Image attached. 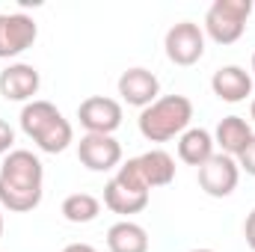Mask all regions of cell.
<instances>
[{
	"mask_svg": "<svg viewBox=\"0 0 255 252\" xmlns=\"http://www.w3.org/2000/svg\"><path fill=\"white\" fill-rule=\"evenodd\" d=\"M45 193V166L27 148H12L0 163V208L27 214L39 208Z\"/></svg>",
	"mask_w": 255,
	"mask_h": 252,
	"instance_id": "6da1fadb",
	"label": "cell"
},
{
	"mask_svg": "<svg viewBox=\"0 0 255 252\" xmlns=\"http://www.w3.org/2000/svg\"><path fill=\"white\" fill-rule=\"evenodd\" d=\"M18 122H21V130H24V133L39 145V151H45V154H60V151H65V148L71 145V139H74L71 122L57 110V104L42 101V98L24 104Z\"/></svg>",
	"mask_w": 255,
	"mask_h": 252,
	"instance_id": "7a4b0ae2",
	"label": "cell"
},
{
	"mask_svg": "<svg viewBox=\"0 0 255 252\" xmlns=\"http://www.w3.org/2000/svg\"><path fill=\"white\" fill-rule=\"evenodd\" d=\"M190 122H193V101L187 95H160L136 119L139 133L148 142H169V139L181 136L190 127Z\"/></svg>",
	"mask_w": 255,
	"mask_h": 252,
	"instance_id": "3957f363",
	"label": "cell"
},
{
	"mask_svg": "<svg viewBox=\"0 0 255 252\" xmlns=\"http://www.w3.org/2000/svg\"><path fill=\"white\" fill-rule=\"evenodd\" d=\"M250 15H253V0H214L205 12L202 30L217 45H235L247 30Z\"/></svg>",
	"mask_w": 255,
	"mask_h": 252,
	"instance_id": "277c9868",
	"label": "cell"
},
{
	"mask_svg": "<svg viewBox=\"0 0 255 252\" xmlns=\"http://www.w3.org/2000/svg\"><path fill=\"white\" fill-rule=\"evenodd\" d=\"M163 48H166V57L169 63L175 65H196L205 57V30L193 21H178L166 30V39H163Z\"/></svg>",
	"mask_w": 255,
	"mask_h": 252,
	"instance_id": "5b68a950",
	"label": "cell"
},
{
	"mask_svg": "<svg viewBox=\"0 0 255 252\" xmlns=\"http://www.w3.org/2000/svg\"><path fill=\"white\" fill-rule=\"evenodd\" d=\"M39 39V24L24 12H0V60H12L33 48Z\"/></svg>",
	"mask_w": 255,
	"mask_h": 252,
	"instance_id": "8992f818",
	"label": "cell"
},
{
	"mask_svg": "<svg viewBox=\"0 0 255 252\" xmlns=\"http://www.w3.org/2000/svg\"><path fill=\"white\" fill-rule=\"evenodd\" d=\"M238 181H241V166H238L235 157H229L223 151H217L208 163L199 166V187L205 190L211 199L232 196L235 187H238Z\"/></svg>",
	"mask_w": 255,
	"mask_h": 252,
	"instance_id": "52a82bcc",
	"label": "cell"
},
{
	"mask_svg": "<svg viewBox=\"0 0 255 252\" xmlns=\"http://www.w3.org/2000/svg\"><path fill=\"white\" fill-rule=\"evenodd\" d=\"M77 157L89 172H110L122 166V145L107 133H86L77 142Z\"/></svg>",
	"mask_w": 255,
	"mask_h": 252,
	"instance_id": "ba28073f",
	"label": "cell"
},
{
	"mask_svg": "<svg viewBox=\"0 0 255 252\" xmlns=\"http://www.w3.org/2000/svg\"><path fill=\"white\" fill-rule=\"evenodd\" d=\"M77 119L86 127V133L113 136V130L122 125V104L116 98H107V95H89L86 101H80Z\"/></svg>",
	"mask_w": 255,
	"mask_h": 252,
	"instance_id": "9c48e42d",
	"label": "cell"
},
{
	"mask_svg": "<svg viewBox=\"0 0 255 252\" xmlns=\"http://www.w3.org/2000/svg\"><path fill=\"white\" fill-rule=\"evenodd\" d=\"M42 86L39 68L30 63H12L0 71V95L6 101H36V92Z\"/></svg>",
	"mask_w": 255,
	"mask_h": 252,
	"instance_id": "30bf717a",
	"label": "cell"
},
{
	"mask_svg": "<svg viewBox=\"0 0 255 252\" xmlns=\"http://www.w3.org/2000/svg\"><path fill=\"white\" fill-rule=\"evenodd\" d=\"M119 95H122L125 104L145 110L148 104H154L160 98V80L148 68H139V65L136 68H128V71H122V77H119Z\"/></svg>",
	"mask_w": 255,
	"mask_h": 252,
	"instance_id": "8fae6325",
	"label": "cell"
},
{
	"mask_svg": "<svg viewBox=\"0 0 255 252\" xmlns=\"http://www.w3.org/2000/svg\"><path fill=\"white\" fill-rule=\"evenodd\" d=\"M211 89L226 104H241L253 95V74L241 65H223L211 77Z\"/></svg>",
	"mask_w": 255,
	"mask_h": 252,
	"instance_id": "7c38bea8",
	"label": "cell"
},
{
	"mask_svg": "<svg viewBox=\"0 0 255 252\" xmlns=\"http://www.w3.org/2000/svg\"><path fill=\"white\" fill-rule=\"evenodd\" d=\"M133 160H136V169H139V175H142V181H145L148 190L166 187V184L175 181V157L169 151L151 148V151H145V154H139Z\"/></svg>",
	"mask_w": 255,
	"mask_h": 252,
	"instance_id": "4fadbf2b",
	"label": "cell"
},
{
	"mask_svg": "<svg viewBox=\"0 0 255 252\" xmlns=\"http://www.w3.org/2000/svg\"><path fill=\"white\" fill-rule=\"evenodd\" d=\"M250 139H253V127L244 116H226L214 130V145H220V151L229 157H238Z\"/></svg>",
	"mask_w": 255,
	"mask_h": 252,
	"instance_id": "5bb4252c",
	"label": "cell"
},
{
	"mask_svg": "<svg viewBox=\"0 0 255 252\" xmlns=\"http://www.w3.org/2000/svg\"><path fill=\"white\" fill-rule=\"evenodd\" d=\"M145 205H148V193H139V190L128 187L116 175L104 184V208H110L113 214L130 217V214L145 211Z\"/></svg>",
	"mask_w": 255,
	"mask_h": 252,
	"instance_id": "9a60e30c",
	"label": "cell"
},
{
	"mask_svg": "<svg viewBox=\"0 0 255 252\" xmlns=\"http://www.w3.org/2000/svg\"><path fill=\"white\" fill-rule=\"evenodd\" d=\"M214 133L205 130V127H187L181 136H178V157L187 163V166H202L214 157Z\"/></svg>",
	"mask_w": 255,
	"mask_h": 252,
	"instance_id": "2e32d148",
	"label": "cell"
},
{
	"mask_svg": "<svg viewBox=\"0 0 255 252\" xmlns=\"http://www.w3.org/2000/svg\"><path fill=\"white\" fill-rule=\"evenodd\" d=\"M107 250L110 252H148V232L133 223L119 220L107 229Z\"/></svg>",
	"mask_w": 255,
	"mask_h": 252,
	"instance_id": "e0dca14e",
	"label": "cell"
},
{
	"mask_svg": "<svg viewBox=\"0 0 255 252\" xmlns=\"http://www.w3.org/2000/svg\"><path fill=\"white\" fill-rule=\"evenodd\" d=\"M98 214H101V202L92 193H71L63 199V217L74 226H86L98 220Z\"/></svg>",
	"mask_w": 255,
	"mask_h": 252,
	"instance_id": "ac0fdd59",
	"label": "cell"
},
{
	"mask_svg": "<svg viewBox=\"0 0 255 252\" xmlns=\"http://www.w3.org/2000/svg\"><path fill=\"white\" fill-rule=\"evenodd\" d=\"M235 160H238L241 172H247V175H253V178H255V133H253V139L247 142V148H244Z\"/></svg>",
	"mask_w": 255,
	"mask_h": 252,
	"instance_id": "d6986e66",
	"label": "cell"
},
{
	"mask_svg": "<svg viewBox=\"0 0 255 252\" xmlns=\"http://www.w3.org/2000/svg\"><path fill=\"white\" fill-rule=\"evenodd\" d=\"M12 145H15V130H12L9 122L0 119V157H6L12 151Z\"/></svg>",
	"mask_w": 255,
	"mask_h": 252,
	"instance_id": "ffe728a7",
	"label": "cell"
},
{
	"mask_svg": "<svg viewBox=\"0 0 255 252\" xmlns=\"http://www.w3.org/2000/svg\"><path fill=\"white\" fill-rule=\"evenodd\" d=\"M244 238H247V247L255 252V208L247 214V223H244Z\"/></svg>",
	"mask_w": 255,
	"mask_h": 252,
	"instance_id": "44dd1931",
	"label": "cell"
},
{
	"mask_svg": "<svg viewBox=\"0 0 255 252\" xmlns=\"http://www.w3.org/2000/svg\"><path fill=\"white\" fill-rule=\"evenodd\" d=\"M63 252H98L92 244H68Z\"/></svg>",
	"mask_w": 255,
	"mask_h": 252,
	"instance_id": "7402d4cb",
	"label": "cell"
},
{
	"mask_svg": "<svg viewBox=\"0 0 255 252\" xmlns=\"http://www.w3.org/2000/svg\"><path fill=\"white\" fill-rule=\"evenodd\" d=\"M250 119L255 122V98H253V107H250Z\"/></svg>",
	"mask_w": 255,
	"mask_h": 252,
	"instance_id": "603a6c76",
	"label": "cell"
},
{
	"mask_svg": "<svg viewBox=\"0 0 255 252\" xmlns=\"http://www.w3.org/2000/svg\"><path fill=\"white\" fill-rule=\"evenodd\" d=\"M0 238H3V211H0Z\"/></svg>",
	"mask_w": 255,
	"mask_h": 252,
	"instance_id": "cb8c5ba5",
	"label": "cell"
},
{
	"mask_svg": "<svg viewBox=\"0 0 255 252\" xmlns=\"http://www.w3.org/2000/svg\"><path fill=\"white\" fill-rule=\"evenodd\" d=\"M190 252H214V250H205V247H202V250H190Z\"/></svg>",
	"mask_w": 255,
	"mask_h": 252,
	"instance_id": "d4e9b609",
	"label": "cell"
},
{
	"mask_svg": "<svg viewBox=\"0 0 255 252\" xmlns=\"http://www.w3.org/2000/svg\"><path fill=\"white\" fill-rule=\"evenodd\" d=\"M253 71H255V54H253Z\"/></svg>",
	"mask_w": 255,
	"mask_h": 252,
	"instance_id": "484cf974",
	"label": "cell"
}]
</instances>
